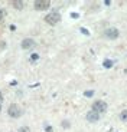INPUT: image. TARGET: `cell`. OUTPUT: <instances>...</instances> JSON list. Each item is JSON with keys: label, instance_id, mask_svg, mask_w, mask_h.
<instances>
[{"label": "cell", "instance_id": "8", "mask_svg": "<svg viewBox=\"0 0 127 132\" xmlns=\"http://www.w3.org/2000/svg\"><path fill=\"white\" fill-rule=\"evenodd\" d=\"M13 3V6L16 7V9H23V2H19V0H15V2H12Z\"/></svg>", "mask_w": 127, "mask_h": 132}, {"label": "cell", "instance_id": "9", "mask_svg": "<svg viewBox=\"0 0 127 132\" xmlns=\"http://www.w3.org/2000/svg\"><path fill=\"white\" fill-rule=\"evenodd\" d=\"M120 119H121V121H124V122L127 121V109H126V111H123V112L120 113Z\"/></svg>", "mask_w": 127, "mask_h": 132}, {"label": "cell", "instance_id": "4", "mask_svg": "<svg viewBox=\"0 0 127 132\" xmlns=\"http://www.w3.org/2000/svg\"><path fill=\"white\" fill-rule=\"evenodd\" d=\"M51 6L49 0H36L35 2V9L36 10H46Z\"/></svg>", "mask_w": 127, "mask_h": 132}, {"label": "cell", "instance_id": "2", "mask_svg": "<svg viewBox=\"0 0 127 132\" xmlns=\"http://www.w3.org/2000/svg\"><path fill=\"white\" fill-rule=\"evenodd\" d=\"M59 20H61V16H59L58 12H52V13H49L48 16H45V22H46L48 24H51V26H55Z\"/></svg>", "mask_w": 127, "mask_h": 132}, {"label": "cell", "instance_id": "6", "mask_svg": "<svg viewBox=\"0 0 127 132\" xmlns=\"http://www.w3.org/2000/svg\"><path fill=\"white\" fill-rule=\"evenodd\" d=\"M118 35H120V32L116 27H108V29H105V36L108 39H117Z\"/></svg>", "mask_w": 127, "mask_h": 132}, {"label": "cell", "instance_id": "16", "mask_svg": "<svg viewBox=\"0 0 127 132\" xmlns=\"http://www.w3.org/2000/svg\"><path fill=\"white\" fill-rule=\"evenodd\" d=\"M2 102H3V93L0 92V105H2Z\"/></svg>", "mask_w": 127, "mask_h": 132}, {"label": "cell", "instance_id": "10", "mask_svg": "<svg viewBox=\"0 0 127 132\" xmlns=\"http://www.w3.org/2000/svg\"><path fill=\"white\" fill-rule=\"evenodd\" d=\"M113 66V60H105L104 62V68H111Z\"/></svg>", "mask_w": 127, "mask_h": 132}, {"label": "cell", "instance_id": "5", "mask_svg": "<svg viewBox=\"0 0 127 132\" xmlns=\"http://www.w3.org/2000/svg\"><path fill=\"white\" fill-rule=\"evenodd\" d=\"M33 46H35V40L29 39V37H27V39H23L22 43H20V47H22L23 50H29V49H32Z\"/></svg>", "mask_w": 127, "mask_h": 132}, {"label": "cell", "instance_id": "7", "mask_svg": "<svg viewBox=\"0 0 127 132\" xmlns=\"http://www.w3.org/2000/svg\"><path fill=\"white\" fill-rule=\"evenodd\" d=\"M98 119H100V113H97L95 111L91 109L90 112H87V121L88 122H97Z\"/></svg>", "mask_w": 127, "mask_h": 132}, {"label": "cell", "instance_id": "15", "mask_svg": "<svg viewBox=\"0 0 127 132\" xmlns=\"http://www.w3.org/2000/svg\"><path fill=\"white\" fill-rule=\"evenodd\" d=\"M3 16H4V12H3V10H2V9H0V20L3 19Z\"/></svg>", "mask_w": 127, "mask_h": 132}, {"label": "cell", "instance_id": "1", "mask_svg": "<svg viewBox=\"0 0 127 132\" xmlns=\"http://www.w3.org/2000/svg\"><path fill=\"white\" fill-rule=\"evenodd\" d=\"M22 113H23V111H22V108H20L17 103H12V105L7 108V115L12 116V118H20Z\"/></svg>", "mask_w": 127, "mask_h": 132}, {"label": "cell", "instance_id": "12", "mask_svg": "<svg viewBox=\"0 0 127 132\" xmlns=\"http://www.w3.org/2000/svg\"><path fill=\"white\" fill-rule=\"evenodd\" d=\"M38 59H39V55H36V53H33V55L30 56V60H32V62H35V60H38Z\"/></svg>", "mask_w": 127, "mask_h": 132}, {"label": "cell", "instance_id": "14", "mask_svg": "<svg viewBox=\"0 0 127 132\" xmlns=\"http://www.w3.org/2000/svg\"><path fill=\"white\" fill-rule=\"evenodd\" d=\"M62 126H64V128H68V126H69V122H68V121H64V122H62Z\"/></svg>", "mask_w": 127, "mask_h": 132}, {"label": "cell", "instance_id": "13", "mask_svg": "<svg viewBox=\"0 0 127 132\" xmlns=\"http://www.w3.org/2000/svg\"><path fill=\"white\" fill-rule=\"evenodd\" d=\"M19 132H29V128H27V126H22V128L19 129Z\"/></svg>", "mask_w": 127, "mask_h": 132}, {"label": "cell", "instance_id": "11", "mask_svg": "<svg viewBox=\"0 0 127 132\" xmlns=\"http://www.w3.org/2000/svg\"><path fill=\"white\" fill-rule=\"evenodd\" d=\"M84 95L87 96V98H91V96L94 95V90H85V92H84Z\"/></svg>", "mask_w": 127, "mask_h": 132}, {"label": "cell", "instance_id": "3", "mask_svg": "<svg viewBox=\"0 0 127 132\" xmlns=\"http://www.w3.org/2000/svg\"><path fill=\"white\" fill-rule=\"evenodd\" d=\"M93 111H95L97 113H103L107 111V103L104 101H95L93 105Z\"/></svg>", "mask_w": 127, "mask_h": 132}, {"label": "cell", "instance_id": "17", "mask_svg": "<svg viewBox=\"0 0 127 132\" xmlns=\"http://www.w3.org/2000/svg\"><path fill=\"white\" fill-rule=\"evenodd\" d=\"M0 112H2V105H0Z\"/></svg>", "mask_w": 127, "mask_h": 132}]
</instances>
